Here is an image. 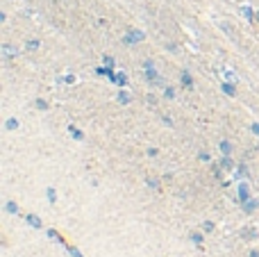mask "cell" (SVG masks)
<instances>
[{"instance_id":"cell-1","label":"cell","mask_w":259,"mask_h":257,"mask_svg":"<svg viewBox=\"0 0 259 257\" xmlns=\"http://www.w3.org/2000/svg\"><path fill=\"white\" fill-rule=\"evenodd\" d=\"M143 39H146V34H143L141 30H130L128 34H125L123 43H128V46H132V43H139V41H143Z\"/></svg>"},{"instance_id":"cell-2","label":"cell","mask_w":259,"mask_h":257,"mask_svg":"<svg viewBox=\"0 0 259 257\" xmlns=\"http://www.w3.org/2000/svg\"><path fill=\"white\" fill-rule=\"evenodd\" d=\"M2 55H5V60H14L18 55V48L12 46V43H2Z\"/></svg>"},{"instance_id":"cell-3","label":"cell","mask_w":259,"mask_h":257,"mask_svg":"<svg viewBox=\"0 0 259 257\" xmlns=\"http://www.w3.org/2000/svg\"><path fill=\"white\" fill-rule=\"evenodd\" d=\"M180 80H182V84L187 87V89H194V78H191V73H189V71H182Z\"/></svg>"},{"instance_id":"cell-4","label":"cell","mask_w":259,"mask_h":257,"mask_svg":"<svg viewBox=\"0 0 259 257\" xmlns=\"http://www.w3.org/2000/svg\"><path fill=\"white\" fill-rule=\"evenodd\" d=\"M221 89L227 94V96H236V89H234V84H230V82H223L221 84Z\"/></svg>"},{"instance_id":"cell-5","label":"cell","mask_w":259,"mask_h":257,"mask_svg":"<svg viewBox=\"0 0 259 257\" xmlns=\"http://www.w3.org/2000/svg\"><path fill=\"white\" fill-rule=\"evenodd\" d=\"M239 198H241L243 203H246L248 198H250V192H248V185H239Z\"/></svg>"},{"instance_id":"cell-6","label":"cell","mask_w":259,"mask_h":257,"mask_svg":"<svg viewBox=\"0 0 259 257\" xmlns=\"http://www.w3.org/2000/svg\"><path fill=\"white\" fill-rule=\"evenodd\" d=\"M257 200H250V198H248L246 203H243V209H246V212H255V209H257Z\"/></svg>"},{"instance_id":"cell-7","label":"cell","mask_w":259,"mask_h":257,"mask_svg":"<svg viewBox=\"0 0 259 257\" xmlns=\"http://www.w3.org/2000/svg\"><path fill=\"white\" fill-rule=\"evenodd\" d=\"M39 46H41V43L36 41V39H30V41L25 43V48H28L30 53H34V50H39Z\"/></svg>"},{"instance_id":"cell-8","label":"cell","mask_w":259,"mask_h":257,"mask_svg":"<svg viewBox=\"0 0 259 257\" xmlns=\"http://www.w3.org/2000/svg\"><path fill=\"white\" fill-rule=\"evenodd\" d=\"M130 100H132V96H130L128 91H121V94H118V102H121V105H128Z\"/></svg>"},{"instance_id":"cell-9","label":"cell","mask_w":259,"mask_h":257,"mask_svg":"<svg viewBox=\"0 0 259 257\" xmlns=\"http://www.w3.org/2000/svg\"><path fill=\"white\" fill-rule=\"evenodd\" d=\"M28 223H30L32 227H41V219H39V216H32V214H30V216H28Z\"/></svg>"},{"instance_id":"cell-10","label":"cell","mask_w":259,"mask_h":257,"mask_svg":"<svg viewBox=\"0 0 259 257\" xmlns=\"http://www.w3.org/2000/svg\"><path fill=\"white\" fill-rule=\"evenodd\" d=\"M241 14L248 18V21H253V18H255V12L250 9V7H241Z\"/></svg>"},{"instance_id":"cell-11","label":"cell","mask_w":259,"mask_h":257,"mask_svg":"<svg viewBox=\"0 0 259 257\" xmlns=\"http://www.w3.org/2000/svg\"><path fill=\"white\" fill-rule=\"evenodd\" d=\"M221 150H223L225 155H230V153H232V144H230V141H221Z\"/></svg>"},{"instance_id":"cell-12","label":"cell","mask_w":259,"mask_h":257,"mask_svg":"<svg viewBox=\"0 0 259 257\" xmlns=\"http://www.w3.org/2000/svg\"><path fill=\"white\" fill-rule=\"evenodd\" d=\"M16 128H18L16 119H7V130H16Z\"/></svg>"},{"instance_id":"cell-13","label":"cell","mask_w":259,"mask_h":257,"mask_svg":"<svg viewBox=\"0 0 259 257\" xmlns=\"http://www.w3.org/2000/svg\"><path fill=\"white\" fill-rule=\"evenodd\" d=\"M221 164H223V168H232V166H234V164H232V160H230L227 155H225L223 160H221Z\"/></svg>"},{"instance_id":"cell-14","label":"cell","mask_w":259,"mask_h":257,"mask_svg":"<svg viewBox=\"0 0 259 257\" xmlns=\"http://www.w3.org/2000/svg\"><path fill=\"white\" fill-rule=\"evenodd\" d=\"M68 132H71V134H73V137H75V139H84V134H82V132H80V130H75V128H68Z\"/></svg>"},{"instance_id":"cell-15","label":"cell","mask_w":259,"mask_h":257,"mask_svg":"<svg viewBox=\"0 0 259 257\" xmlns=\"http://www.w3.org/2000/svg\"><path fill=\"white\" fill-rule=\"evenodd\" d=\"M164 96H166V98H175V91H173L171 87H166V89H164Z\"/></svg>"},{"instance_id":"cell-16","label":"cell","mask_w":259,"mask_h":257,"mask_svg":"<svg viewBox=\"0 0 259 257\" xmlns=\"http://www.w3.org/2000/svg\"><path fill=\"white\" fill-rule=\"evenodd\" d=\"M116 82L121 84V87H125V84H128V78H125L123 73H121V75H118V78H116Z\"/></svg>"},{"instance_id":"cell-17","label":"cell","mask_w":259,"mask_h":257,"mask_svg":"<svg viewBox=\"0 0 259 257\" xmlns=\"http://www.w3.org/2000/svg\"><path fill=\"white\" fill-rule=\"evenodd\" d=\"M7 212H12V214H18V207L14 203H7Z\"/></svg>"},{"instance_id":"cell-18","label":"cell","mask_w":259,"mask_h":257,"mask_svg":"<svg viewBox=\"0 0 259 257\" xmlns=\"http://www.w3.org/2000/svg\"><path fill=\"white\" fill-rule=\"evenodd\" d=\"M48 200H50V203H55V200H57V193H55L53 189H48Z\"/></svg>"},{"instance_id":"cell-19","label":"cell","mask_w":259,"mask_h":257,"mask_svg":"<svg viewBox=\"0 0 259 257\" xmlns=\"http://www.w3.org/2000/svg\"><path fill=\"white\" fill-rule=\"evenodd\" d=\"M34 105H36L39 109H48V102H46V100H36Z\"/></svg>"},{"instance_id":"cell-20","label":"cell","mask_w":259,"mask_h":257,"mask_svg":"<svg viewBox=\"0 0 259 257\" xmlns=\"http://www.w3.org/2000/svg\"><path fill=\"white\" fill-rule=\"evenodd\" d=\"M105 64L109 66V68H112V66H114V60H112V57H105Z\"/></svg>"},{"instance_id":"cell-21","label":"cell","mask_w":259,"mask_h":257,"mask_svg":"<svg viewBox=\"0 0 259 257\" xmlns=\"http://www.w3.org/2000/svg\"><path fill=\"white\" fill-rule=\"evenodd\" d=\"M253 132H255V134H259V123H255V126H253Z\"/></svg>"},{"instance_id":"cell-22","label":"cell","mask_w":259,"mask_h":257,"mask_svg":"<svg viewBox=\"0 0 259 257\" xmlns=\"http://www.w3.org/2000/svg\"><path fill=\"white\" fill-rule=\"evenodd\" d=\"M250 257H259V253H255V251H253V253H250Z\"/></svg>"},{"instance_id":"cell-23","label":"cell","mask_w":259,"mask_h":257,"mask_svg":"<svg viewBox=\"0 0 259 257\" xmlns=\"http://www.w3.org/2000/svg\"><path fill=\"white\" fill-rule=\"evenodd\" d=\"M255 18H257V21H259V12H255Z\"/></svg>"}]
</instances>
